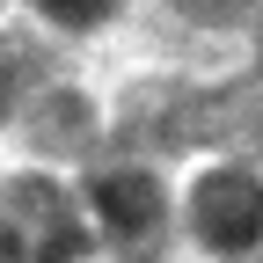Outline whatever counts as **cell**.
Here are the masks:
<instances>
[{
  "label": "cell",
  "instance_id": "6da1fadb",
  "mask_svg": "<svg viewBox=\"0 0 263 263\" xmlns=\"http://www.w3.org/2000/svg\"><path fill=\"white\" fill-rule=\"evenodd\" d=\"M44 8H51V15H66V22H88V15H103L110 0H44Z\"/></svg>",
  "mask_w": 263,
  "mask_h": 263
}]
</instances>
